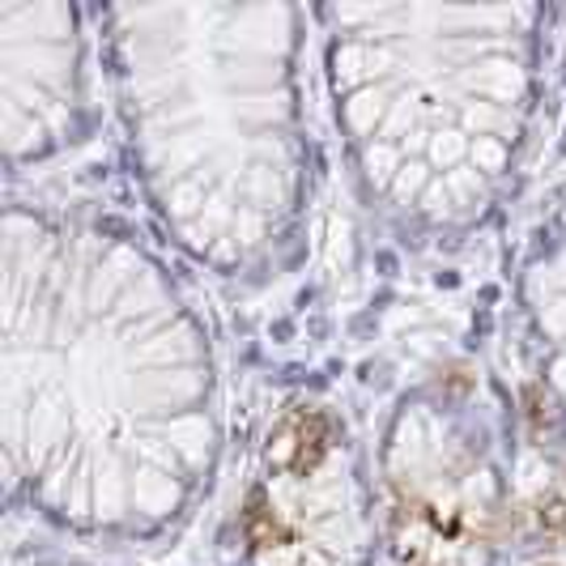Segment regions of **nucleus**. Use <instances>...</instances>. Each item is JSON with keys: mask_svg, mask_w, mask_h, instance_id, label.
I'll return each instance as SVG.
<instances>
[{"mask_svg": "<svg viewBox=\"0 0 566 566\" xmlns=\"http://www.w3.org/2000/svg\"><path fill=\"white\" fill-rule=\"evenodd\" d=\"M537 520H541V528L545 533H554V537H566V499H545L537 511Z\"/></svg>", "mask_w": 566, "mask_h": 566, "instance_id": "obj_3", "label": "nucleus"}, {"mask_svg": "<svg viewBox=\"0 0 566 566\" xmlns=\"http://www.w3.org/2000/svg\"><path fill=\"white\" fill-rule=\"evenodd\" d=\"M282 439L290 455H285V469L290 473H312L315 464L328 452V439H333V426L319 409H298L290 413V422L282 426Z\"/></svg>", "mask_w": 566, "mask_h": 566, "instance_id": "obj_1", "label": "nucleus"}, {"mask_svg": "<svg viewBox=\"0 0 566 566\" xmlns=\"http://www.w3.org/2000/svg\"><path fill=\"white\" fill-rule=\"evenodd\" d=\"M243 533L252 541L255 549H269V545H282L290 533L282 528V520L273 515L269 507V499H264V490H252L248 494V507H243Z\"/></svg>", "mask_w": 566, "mask_h": 566, "instance_id": "obj_2", "label": "nucleus"}]
</instances>
